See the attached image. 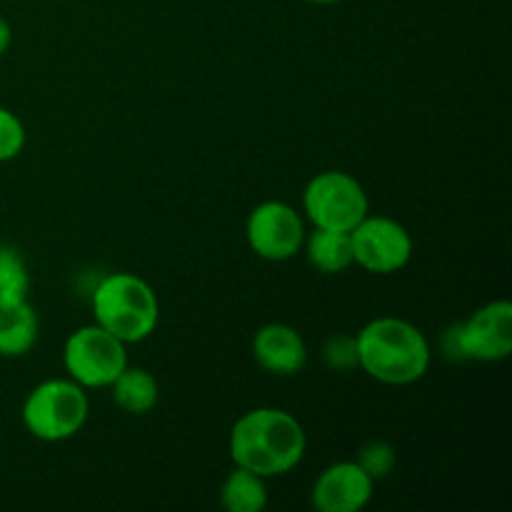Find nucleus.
Returning <instances> with one entry per match:
<instances>
[{
	"label": "nucleus",
	"instance_id": "nucleus-1",
	"mask_svg": "<svg viewBox=\"0 0 512 512\" xmlns=\"http://www.w3.org/2000/svg\"><path fill=\"white\" fill-rule=\"evenodd\" d=\"M308 438L293 413L255 408L235 420L230 430V458L238 468L268 478L290 473L303 460Z\"/></svg>",
	"mask_w": 512,
	"mask_h": 512
},
{
	"label": "nucleus",
	"instance_id": "nucleus-2",
	"mask_svg": "<svg viewBox=\"0 0 512 512\" xmlns=\"http://www.w3.org/2000/svg\"><path fill=\"white\" fill-rule=\"evenodd\" d=\"M355 345H358V368H363L378 383L393 388L423 380L433 358L423 330L393 315L363 325L355 335Z\"/></svg>",
	"mask_w": 512,
	"mask_h": 512
},
{
	"label": "nucleus",
	"instance_id": "nucleus-3",
	"mask_svg": "<svg viewBox=\"0 0 512 512\" xmlns=\"http://www.w3.org/2000/svg\"><path fill=\"white\" fill-rule=\"evenodd\" d=\"M95 325L125 345L143 343L158 330L160 303L155 290L133 273L105 275L93 290Z\"/></svg>",
	"mask_w": 512,
	"mask_h": 512
},
{
	"label": "nucleus",
	"instance_id": "nucleus-4",
	"mask_svg": "<svg viewBox=\"0 0 512 512\" xmlns=\"http://www.w3.org/2000/svg\"><path fill=\"white\" fill-rule=\"evenodd\" d=\"M90 400L83 385L70 378L45 380L35 385L23 403V425L43 443H63L83 430Z\"/></svg>",
	"mask_w": 512,
	"mask_h": 512
},
{
	"label": "nucleus",
	"instance_id": "nucleus-5",
	"mask_svg": "<svg viewBox=\"0 0 512 512\" xmlns=\"http://www.w3.org/2000/svg\"><path fill=\"white\" fill-rule=\"evenodd\" d=\"M443 353L455 360L498 363L512 353V305L493 300L475 310L465 323L453 325L443 335Z\"/></svg>",
	"mask_w": 512,
	"mask_h": 512
},
{
	"label": "nucleus",
	"instance_id": "nucleus-6",
	"mask_svg": "<svg viewBox=\"0 0 512 512\" xmlns=\"http://www.w3.org/2000/svg\"><path fill=\"white\" fill-rule=\"evenodd\" d=\"M305 218L320 230L350 233L370 213L363 185L343 170L318 173L303 190Z\"/></svg>",
	"mask_w": 512,
	"mask_h": 512
},
{
	"label": "nucleus",
	"instance_id": "nucleus-7",
	"mask_svg": "<svg viewBox=\"0 0 512 512\" xmlns=\"http://www.w3.org/2000/svg\"><path fill=\"white\" fill-rule=\"evenodd\" d=\"M63 365L68 378L83 388H110L128 368V353L123 340L93 323L78 328L65 340Z\"/></svg>",
	"mask_w": 512,
	"mask_h": 512
},
{
	"label": "nucleus",
	"instance_id": "nucleus-8",
	"mask_svg": "<svg viewBox=\"0 0 512 512\" xmlns=\"http://www.w3.org/2000/svg\"><path fill=\"white\" fill-rule=\"evenodd\" d=\"M353 263L373 275H393L413 258V238L408 228L385 215H365L350 230Z\"/></svg>",
	"mask_w": 512,
	"mask_h": 512
},
{
	"label": "nucleus",
	"instance_id": "nucleus-9",
	"mask_svg": "<svg viewBox=\"0 0 512 512\" xmlns=\"http://www.w3.org/2000/svg\"><path fill=\"white\" fill-rule=\"evenodd\" d=\"M245 238L258 258L283 263L303 250L305 223L293 205L283 200H265L248 215Z\"/></svg>",
	"mask_w": 512,
	"mask_h": 512
},
{
	"label": "nucleus",
	"instance_id": "nucleus-10",
	"mask_svg": "<svg viewBox=\"0 0 512 512\" xmlns=\"http://www.w3.org/2000/svg\"><path fill=\"white\" fill-rule=\"evenodd\" d=\"M373 485L355 460H340L318 475L310 500L320 512H360L373 498Z\"/></svg>",
	"mask_w": 512,
	"mask_h": 512
},
{
	"label": "nucleus",
	"instance_id": "nucleus-11",
	"mask_svg": "<svg viewBox=\"0 0 512 512\" xmlns=\"http://www.w3.org/2000/svg\"><path fill=\"white\" fill-rule=\"evenodd\" d=\"M253 358L265 373L290 378L308 363V348L303 335L285 323H268L255 333Z\"/></svg>",
	"mask_w": 512,
	"mask_h": 512
},
{
	"label": "nucleus",
	"instance_id": "nucleus-12",
	"mask_svg": "<svg viewBox=\"0 0 512 512\" xmlns=\"http://www.w3.org/2000/svg\"><path fill=\"white\" fill-rule=\"evenodd\" d=\"M38 343V315L28 300H0V355L20 358Z\"/></svg>",
	"mask_w": 512,
	"mask_h": 512
},
{
	"label": "nucleus",
	"instance_id": "nucleus-13",
	"mask_svg": "<svg viewBox=\"0 0 512 512\" xmlns=\"http://www.w3.org/2000/svg\"><path fill=\"white\" fill-rule=\"evenodd\" d=\"M110 390H113L115 405L128 415L150 413L160 398L155 375L145 368H130V365L110 383Z\"/></svg>",
	"mask_w": 512,
	"mask_h": 512
},
{
	"label": "nucleus",
	"instance_id": "nucleus-14",
	"mask_svg": "<svg viewBox=\"0 0 512 512\" xmlns=\"http://www.w3.org/2000/svg\"><path fill=\"white\" fill-rule=\"evenodd\" d=\"M308 253L310 265L325 275L343 273L353 265V245H350V233H338V230H320L303 243Z\"/></svg>",
	"mask_w": 512,
	"mask_h": 512
},
{
	"label": "nucleus",
	"instance_id": "nucleus-15",
	"mask_svg": "<svg viewBox=\"0 0 512 512\" xmlns=\"http://www.w3.org/2000/svg\"><path fill=\"white\" fill-rule=\"evenodd\" d=\"M220 503L228 512H263L268 505L265 478L235 465L220 488Z\"/></svg>",
	"mask_w": 512,
	"mask_h": 512
},
{
	"label": "nucleus",
	"instance_id": "nucleus-16",
	"mask_svg": "<svg viewBox=\"0 0 512 512\" xmlns=\"http://www.w3.org/2000/svg\"><path fill=\"white\" fill-rule=\"evenodd\" d=\"M30 273L20 253L0 245V300H28Z\"/></svg>",
	"mask_w": 512,
	"mask_h": 512
},
{
	"label": "nucleus",
	"instance_id": "nucleus-17",
	"mask_svg": "<svg viewBox=\"0 0 512 512\" xmlns=\"http://www.w3.org/2000/svg\"><path fill=\"white\" fill-rule=\"evenodd\" d=\"M355 463L373 480H383L395 468V448L390 443H383V440H370V443H365L360 448V455Z\"/></svg>",
	"mask_w": 512,
	"mask_h": 512
},
{
	"label": "nucleus",
	"instance_id": "nucleus-18",
	"mask_svg": "<svg viewBox=\"0 0 512 512\" xmlns=\"http://www.w3.org/2000/svg\"><path fill=\"white\" fill-rule=\"evenodd\" d=\"M323 360L330 370H338V373L358 368V345L353 335H333L325 340Z\"/></svg>",
	"mask_w": 512,
	"mask_h": 512
},
{
	"label": "nucleus",
	"instance_id": "nucleus-19",
	"mask_svg": "<svg viewBox=\"0 0 512 512\" xmlns=\"http://www.w3.org/2000/svg\"><path fill=\"white\" fill-rule=\"evenodd\" d=\"M25 145V128L13 110L0 105V163L18 158Z\"/></svg>",
	"mask_w": 512,
	"mask_h": 512
},
{
	"label": "nucleus",
	"instance_id": "nucleus-20",
	"mask_svg": "<svg viewBox=\"0 0 512 512\" xmlns=\"http://www.w3.org/2000/svg\"><path fill=\"white\" fill-rule=\"evenodd\" d=\"M10 43H13V28H10L8 20L0 18V55L10 48Z\"/></svg>",
	"mask_w": 512,
	"mask_h": 512
},
{
	"label": "nucleus",
	"instance_id": "nucleus-21",
	"mask_svg": "<svg viewBox=\"0 0 512 512\" xmlns=\"http://www.w3.org/2000/svg\"><path fill=\"white\" fill-rule=\"evenodd\" d=\"M305 3H310V5H333V3H340V0H305Z\"/></svg>",
	"mask_w": 512,
	"mask_h": 512
}]
</instances>
